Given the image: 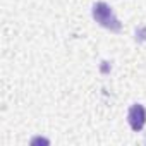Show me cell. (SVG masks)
<instances>
[{
	"label": "cell",
	"instance_id": "6da1fadb",
	"mask_svg": "<svg viewBox=\"0 0 146 146\" xmlns=\"http://www.w3.org/2000/svg\"><path fill=\"white\" fill-rule=\"evenodd\" d=\"M93 19H95L100 26H103V28H107V29H110V31H113V33H119V31L122 29L120 21L115 17L113 11H112L110 5L105 4V2H96V4L93 5Z\"/></svg>",
	"mask_w": 146,
	"mask_h": 146
},
{
	"label": "cell",
	"instance_id": "7a4b0ae2",
	"mask_svg": "<svg viewBox=\"0 0 146 146\" xmlns=\"http://www.w3.org/2000/svg\"><path fill=\"white\" fill-rule=\"evenodd\" d=\"M127 120H129L131 129L136 131V132H139V131L144 127V122H146V110H144V107L139 105V103H134V105L129 108Z\"/></svg>",
	"mask_w": 146,
	"mask_h": 146
}]
</instances>
